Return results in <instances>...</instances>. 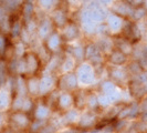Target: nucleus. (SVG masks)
<instances>
[{
	"mask_svg": "<svg viewBox=\"0 0 147 133\" xmlns=\"http://www.w3.org/2000/svg\"><path fill=\"white\" fill-rule=\"evenodd\" d=\"M54 20L57 21V23L60 22V24H64V23H65V16H64L63 12H57Z\"/></svg>",
	"mask_w": 147,
	"mask_h": 133,
	"instance_id": "8",
	"label": "nucleus"
},
{
	"mask_svg": "<svg viewBox=\"0 0 147 133\" xmlns=\"http://www.w3.org/2000/svg\"><path fill=\"white\" fill-rule=\"evenodd\" d=\"M60 44V37L58 35H55V33H53L51 35L49 39H48V47L50 48V49H55V48H58Z\"/></svg>",
	"mask_w": 147,
	"mask_h": 133,
	"instance_id": "4",
	"label": "nucleus"
},
{
	"mask_svg": "<svg viewBox=\"0 0 147 133\" xmlns=\"http://www.w3.org/2000/svg\"><path fill=\"white\" fill-rule=\"evenodd\" d=\"M132 16L136 19V20H140V18H143V17L146 16V11L144 10V8L142 7V6H140V7H137L136 9L133 10Z\"/></svg>",
	"mask_w": 147,
	"mask_h": 133,
	"instance_id": "5",
	"label": "nucleus"
},
{
	"mask_svg": "<svg viewBox=\"0 0 147 133\" xmlns=\"http://www.w3.org/2000/svg\"><path fill=\"white\" fill-rule=\"evenodd\" d=\"M66 36L69 39H72V38H75L76 37V33H78V29H76V27L73 26V24H69L67 26V29H66Z\"/></svg>",
	"mask_w": 147,
	"mask_h": 133,
	"instance_id": "6",
	"label": "nucleus"
},
{
	"mask_svg": "<svg viewBox=\"0 0 147 133\" xmlns=\"http://www.w3.org/2000/svg\"><path fill=\"white\" fill-rule=\"evenodd\" d=\"M39 3L42 8L49 9L53 5V0H39Z\"/></svg>",
	"mask_w": 147,
	"mask_h": 133,
	"instance_id": "9",
	"label": "nucleus"
},
{
	"mask_svg": "<svg viewBox=\"0 0 147 133\" xmlns=\"http://www.w3.org/2000/svg\"><path fill=\"white\" fill-rule=\"evenodd\" d=\"M112 1H113V0H98L100 5H103V6H109V5H112Z\"/></svg>",
	"mask_w": 147,
	"mask_h": 133,
	"instance_id": "11",
	"label": "nucleus"
},
{
	"mask_svg": "<svg viewBox=\"0 0 147 133\" xmlns=\"http://www.w3.org/2000/svg\"><path fill=\"white\" fill-rule=\"evenodd\" d=\"M113 14L121 16V17H128L133 14V5L128 0H118L112 5Z\"/></svg>",
	"mask_w": 147,
	"mask_h": 133,
	"instance_id": "1",
	"label": "nucleus"
},
{
	"mask_svg": "<svg viewBox=\"0 0 147 133\" xmlns=\"http://www.w3.org/2000/svg\"><path fill=\"white\" fill-rule=\"evenodd\" d=\"M107 26L112 31L117 32L123 26V18L116 14H111L107 17Z\"/></svg>",
	"mask_w": 147,
	"mask_h": 133,
	"instance_id": "2",
	"label": "nucleus"
},
{
	"mask_svg": "<svg viewBox=\"0 0 147 133\" xmlns=\"http://www.w3.org/2000/svg\"><path fill=\"white\" fill-rule=\"evenodd\" d=\"M50 31V26H49V22L44 21L41 23V27H40V35L44 37L45 35H48Z\"/></svg>",
	"mask_w": 147,
	"mask_h": 133,
	"instance_id": "7",
	"label": "nucleus"
},
{
	"mask_svg": "<svg viewBox=\"0 0 147 133\" xmlns=\"http://www.w3.org/2000/svg\"><path fill=\"white\" fill-rule=\"evenodd\" d=\"M111 60L114 62V63H117V64H121L123 62H125V54L122 51H114L111 56Z\"/></svg>",
	"mask_w": 147,
	"mask_h": 133,
	"instance_id": "3",
	"label": "nucleus"
},
{
	"mask_svg": "<svg viewBox=\"0 0 147 133\" xmlns=\"http://www.w3.org/2000/svg\"><path fill=\"white\" fill-rule=\"evenodd\" d=\"M133 6H136V7H140V6H143L147 0H128Z\"/></svg>",
	"mask_w": 147,
	"mask_h": 133,
	"instance_id": "10",
	"label": "nucleus"
}]
</instances>
